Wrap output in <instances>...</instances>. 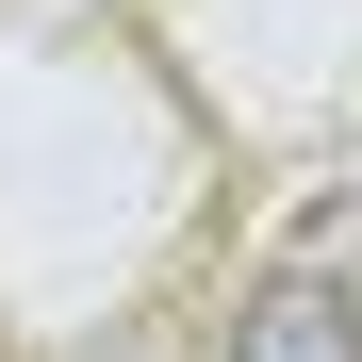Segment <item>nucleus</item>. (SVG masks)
Returning <instances> with one entry per match:
<instances>
[{"label":"nucleus","mask_w":362,"mask_h":362,"mask_svg":"<svg viewBox=\"0 0 362 362\" xmlns=\"http://www.w3.org/2000/svg\"><path fill=\"white\" fill-rule=\"evenodd\" d=\"M230 362H362V296L329 264H280L247 313H230Z\"/></svg>","instance_id":"obj_1"},{"label":"nucleus","mask_w":362,"mask_h":362,"mask_svg":"<svg viewBox=\"0 0 362 362\" xmlns=\"http://www.w3.org/2000/svg\"><path fill=\"white\" fill-rule=\"evenodd\" d=\"M296 264H329V280L362 296V198H346V214H329V230H313V247H296Z\"/></svg>","instance_id":"obj_2"}]
</instances>
